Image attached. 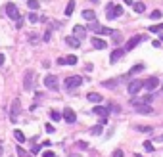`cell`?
<instances>
[{
  "label": "cell",
  "mask_w": 163,
  "mask_h": 157,
  "mask_svg": "<svg viewBox=\"0 0 163 157\" xmlns=\"http://www.w3.org/2000/svg\"><path fill=\"white\" fill-rule=\"evenodd\" d=\"M133 8H134V12H136V14H142V12H144V10H146V6H144L142 2H136V4H134Z\"/></svg>",
  "instance_id": "7402d4cb"
},
{
  "label": "cell",
  "mask_w": 163,
  "mask_h": 157,
  "mask_svg": "<svg viewBox=\"0 0 163 157\" xmlns=\"http://www.w3.org/2000/svg\"><path fill=\"white\" fill-rule=\"evenodd\" d=\"M38 19H40V17H38L37 14H29V21H31V23H37Z\"/></svg>",
  "instance_id": "f546056e"
},
{
  "label": "cell",
  "mask_w": 163,
  "mask_h": 157,
  "mask_svg": "<svg viewBox=\"0 0 163 157\" xmlns=\"http://www.w3.org/2000/svg\"><path fill=\"white\" fill-rule=\"evenodd\" d=\"M50 35H52V31H50V29H46V33H44V38H42V40H44V42H48V40H50Z\"/></svg>",
  "instance_id": "1f68e13d"
},
{
  "label": "cell",
  "mask_w": 163,
  "mask_h": 157,
  "mask_svg": "<svg viewBox=\"0 0 163 157\" xmlns=\"http://www.w3.org/2000/svg\"><path fill=\"white\" fill-rule=\"evenodd\" d=\"M83 17H84L86 21H90V23H94V21H96V14L92 12V10H84V12H83Z\"/></svg>",
  "instance_id": "ac0fdd59"
},
{
  "label": "cell",
  "mask_w": 163,
  "mask_h": 157,
  "mask_svg": "<svg viewBox=\"0 0 163 157\" xmlns=\"http://www.w3.org/2000/svg\"><path fill=\"white\" fill-rule=\"evenodd\" d=\"M142 69H144V65H142V63H138V65H134L133 69L129 71V75H134V73H138V71H142Z\"/></svg>",
  "instance_id": "d4e9b609"
},
{
  "label": "cell",
  "mask_w": 163,
  "mask_h": 157,
  "mask_svg": "<svg viewBox=\"0 0 163 157\" xmlns=\"http://www.w3.org/2000/svg\"><path fill=\"white\" fill-rule=\"evenodd\" d=\"M117 83H119V81H104L102 84H104V86H110V88H111V86H115Z\"/></svg>",
  "instance_id": "4dcf8cb0"
},
{
  "label": "cell",
  "mask_w": 163,
  "mask_h": 157,
  "mask_svg": "<svg viewBox=\"0 0 163 157\" xmlns=\"http://www.w3.org/2000/svg\"><path fill=\"white\" fill-rule=\"evenodd\" d=\"M92 46H94L96 50H104V48L107 46V42H106L104 38H98V37H92Z\"/></svg>",
  "instance_id": "2e32d148"
},
{
  "label": "cell",
  "mask_w": 163,
  "mask_h": 157,
  "mask_svg": "<svg viewBox=\"0 0 163 157\" xmlns=\"http://www.w3.org/2000/svg\"><path fill=\"white\" fill-rule=\"evenodd\" d=\"M6 16L10 17V19H16V21H19L21 19V14H19V10H17V6L16 4H6Z\"/></svg>",
  "instance_id": "5b68a950"
},
{
  "label": "cell",
  "mask_w": 163,
  "mask_h": 157,
  "mask_svg": "<svg viewBox=\"0 0 163 157\" xmlns=\"http://www.w3.org/2000/svg\"><path fill=\"white\" fill-rule=\"evenodd\" d=\"M0 153H2V144H0Z\"/></svg>",
  "instance_id": "7bdbcfd3"
},
{
  "label": "cell",
  "mask_w": 163,
  "mask_h": 157,
  "mask_svg": "<svg viewBox=\"0 0 163 157\" xmlns=\"http://www.w3.org/2000/svg\"><path fill=\"white\" fill-rule=\"evenodd\" d=\"M14 136H16V140H17L19 144L25 142V136H23V132H21V130H14Z\"/></svg>",
  "instance_id": "44dd1931"
},
{
  "label": "cell",
  "mask_w": 163,
  "mask_h": 157,
  "mask_svg": "<svg viewBox=\"0 0 163 157\" xmlns=\"http://www.w3.org/2000/svg\"><path fill=\"white\" fill-rule=\"evenodd\" d=\"M27 157H31V155H27Z\"/></svg>",
  "instance_id": "f6af8a7d"
},
{
  "label": "cell",
  "mask_w": 163,
  "mask_h": 157,
  "mask_svg": "<svg viewBox=\"0 0 163 157\" xmlns=\"http://www.w3.org/2000/svg\"><path fill=\"white\" fill-rule=\"evenodd\" d=\"M61 115H63V121H67V123H75V121H77V113H75L71 107H65Z\"/></svg>",
  "instance_id": "8fae6325"
},
{
  "label": "cell",
  "mask_w": 163,
  "mask_h": 157,
  "mask_svg": "<svg viewBox=\"0 0 163 157\" xmlns=\"http://www.w3.org/2000/svg\"><path fill=\"white\" fill-rule=\"evenodd\" d=\"M58 63L60 65H75L77 63V56H65V58H60Z\"/></svg>",
  "instance_id": "9a60e30c"
},
{
  "label": "cell",
  "mask_w": 163,
  "mask_h": 157,
  "mask_svg": "<svg viewBox=\"0 0 163 157\" xmlns=\"http://www.w3.org/2000/svg\"><path fill=\"white\" fill-rule=\"evenodd\" d=\"M150 31H152V33H161V31H163V23H157V25H152V27H150Z\"/></svg>",
  "instance_id": "484cf974"
},
{
  "label": "cell",
  "mask_w": 163,
  "mask_h": 157,
  "mask_svg": "<svg viewBox=\"0 0 163 157\" xmlns=\"http://www.w3.org/2000/svg\"><path fill=\"white\" fill-rule=\"evenodd\" d=\"M33 83H35V71H33V69H27V71H25V78H23L25 90H33Z\"/></svg>",
  "instance_id": "52a82bcc"
},
{
  "label": "cell",
  "mask_w": 163,
  "mask_h": 157,
  "mask_svg": "<svg viewBox=\"0 0 163 157\" xmlns=\"http://www.w3.org/2000/svg\"><path fill=\"white\" fill-rule=\"evenodd\" d=\"M148 16H150V19H154V21H156V19H161V16H163V14L159 12V10H154V12L148 14Z\"/></svg>",
  "instance_id": "603a6c76"
},
{
  "label": "cell",
  "mask_w": 163,
  "mask_h": 157,
  "mask_svg": "<svg viewBox=\"0 0 163 157\" xmlns=\"http://www.w3.org/2000/svg\"><path fill=\"white\" fill-rule=\"evenodd\" d=\"M157 86H159V78H157V77H150L148 81H144V88H146V90H150V92H154Z\"/></svg>",
  "instance_id": "9c48e42d"
},
{
  "label": "cell",
  "mask_w": 163,
  "mask_h": 157,
  "mask_svg": "<svg viewBox=\"0 0 163 157\" xmlns=\"http://www.w3.org/2000/svg\"><path fill=\"white\" fill-rule=\"evenodd\" d=\"M113 157H123V151H121V150H115V151H113Z\"/></svg>",
  "instance_id": "836d02e7"
},
{
  "label": "cell",
  "mask_w": 163,
  "mask_h": 157,
  "mask_svg": "<svg viewBox=\"0 0 163 157\" xmlns=\"http://www.w3.org/2000/svg\"><path fill=\"white\" fill-rule=\"evenodd\" d=\"M161 40H163V35H161Z\"/></svg>",
  "instance_id": "ee69618b"
},
{
  "label": "cell",
  "mask_w": 163,
  "mask_h": 157,
  "mask_svg": "<svg viewBox=\"0 0 163 157\" xmlns=\"http://www.w3.org/2000/svg\"><path fill=\"white\" fill-rule=\"evenodd\" d=\"M133 105H134L136 113H142V115H150L152 111H154V107H152L150 104H146V102H133Z\"/></svg>",
  "instance_id": "3957f363"
},
{
  "label": "cell",
  "mask_w": 163,
  "mask_h": 157,
  "mask_svg": "<svg viewBox=\"0 0 163 157\" xmlns=\"http://www.w3.org/2000/svg\"><path fill=\"white\" fill-rule=\"evenodd\" d=\"M79 148H83V150H84V148H88V144H86V142H79Z\"/></svg>",
  "instance_id": "8d00e7d4"
},
{
  "label": "cell",
  "mask_w": 163,
  "mask_h": 157,
  "mask_svg": "<svg viewBox=\"0 0 163 157\" xmlns=\"http://www.w3.org/2000/svg\"><path fill=\"white\" fill-rule=\"evenodd\" d=\"M73 37L79 38V40H83V38L86 37V29H84L83 25H75V27H73Z\"/></svg>",
  "instance_id": "7c38bea8"
},
{
  "label": "cell",
  "mask_w": 163,
  "mask_h": 157,
  "mask_svg": "<svg viewBox=\"0 0 163 157\" xmlns=\"http://www.w3.org/2000/svg\"><path fill=\"white\" fill-rule=\"evenodd\" d=\"M65 44H69L71 48H79L81 46V40L75 38V37H67V38H65Z\"/></svg>",
  "instance_id": "e0dca14e"
},
{
  "label": "cell",
  "mask_w": 163,
  "mask_h": 157,
  "mask_svg": "<svg viewBox=\"0 0 163 157\" xmlns=\"http://www.w3.org/2000/svg\"><path fill=\"white\" fill-rule=\"evenodd\" d=\"M46 132H54V127L52 125H46Z\"/></svg>",
  "instance_id": "74e56055"
},
{
  "label": "cell",
  "mask_w": 163,
  "mask_h": 157,
  "mask_svg": "<svg viewBox=\"0 0 163 157\" xmlns=\"http://www.w3.org/2000/svg\"><path fill=\"white\" fill-rule=\"evenodd\" d=\"M86 98H88V102H92V104H100L102 102V96L98 94V92H90Z\"/></svg>",
  "instance_id": "d6986e66"
},
{
  "label": "cell",
  "mask_w": 163,
  "mask_h": 157,
  "mask_svg": "<svg viewBox=\"0 0 163 157\" xmlns=\"http://www.w3.org/2000/svg\"><path fill=\"white\" fill-rule=\"evenodd\" d=\"M17 155H19V157H27V155H25V150H23V148H17Z\"/></svg>",
  "instance_id": "d6a6232c"
},
{
  "label": "cell",
  "mask_w": 163,
  "mask_h": 157,
  "mask_svg": "<svg viewBox=\"0 0 163 157\" xmlns=\"http://www.w3.org/2000/svg\"><path fill=\"white\" fill-rule=\"evenodd\" d=\"M152 46H154V48H159L161 42H159V40H154V42H152Z\"/></svg>",
  "instance_id": "d590c367"
},
{
  "label": "cell",
  "mask_w": 163,
  "mask_h": 157,
  "mask_svg": "<svg viewBox=\"0 0 163 157\" xmlns=\"http://www.w3.org/2000/svg\"><path fill=\"white\" fill-rule=\"evenodd\" d=\"M19 113H21V102H19V98H16L12 102V109H10V119H12V123H16Z\"/></svg>",
  "instance_id": "8992f818"
},
{
  "label": "cell",
  "mask_w": 163,
  "mask_h": 157,
  "mask_svg": "<svg viewBox=\"0 0 163 157\" xmlns=\"http://www.w3.org/2000/svg\"><path fill=\"white\" fill-rule=\"evenodd\" d=\"M4 60H6V58H4V54H0V65L4 63Z\"/></svg>",
  "instance_id": "f35d334b"
},
{
  "label": "cell",
  "mask_w": 163,
  "mask_h": 157,
  "mask_svg": "<svg viewBox=\"0 0 163 157\" xmlns=\"http://www.w3.org/2000/svg\"><path fill=\"white\" fill-rule=\"evenodd\" d=\"M50 117H52L54 121H60V119H61L63 115H61V113H58V111H56V109H54V111H52V113H50Z\"/></svg>",
  "instance_id": "4316f807"
},
{
  "label": "cell",
  "mask_w": 163,
  "mask_h": 157,
  "mask_svg": "<svg viewBox=\"0 0 163 157\" xmlns=\"http://www.w3.org/2000/svg\"><path fill=\"white\" fill-rule=\"evenodd\" d=\"M142 88H144V81H140V78H134V81H130V83H129L127 90H129L130 96H134V94H138L140 90H142Z\"/></svg>",
  "instance_id": "7a4b0ae2"
},
{
  "label": "cell",
  "mask_w": 163,
  "mask_h": 157,
  "mask_svg": "<svg viewBox=\"0 0 163 157\" xmlns=\"http://www.w3.org/2000/svg\"><path fill=\"white\" fill-rule=\"evenodd\" d=\"M42 157H56V153H54V151H44V155H42Z\"/></svg>",
  "instance_id": "e575fe53"
},
{
  "label": "cell",
  "mask_w": 163,
  "mask_h": 157,
  "mask_svg": "<svg viewBox=\"0 0 163 157\" xmlns=\"http://www.w3.org/2000/svg\"><path fill=\"white\" fill-rule=\"evenodd\" d=\"M69 157H81V155H79V153H71Z\"/></svg>",
  "instance_id": "60d3db41"
},
{
  "label": "cell",
  "mask_w": 163,
  "mask_h": 157,
  "mask_svg": "<svg viewBox=\"0 0 163 157\" xmlns=\"http://www.w3.org/2000/svg\"><path fill=\"white\" fill-rule=\"evenodd\" d=\"M144 150H146V151H154V144H152L150 140H146V142H144Z\"/></svg>",
  "instance_id": "83f0119b"
},
{
  "label": "cell",
  "mask_w": 163,
  "mask_h": 157,
  "mask_svg": "<svg viewBox=\"0 0 163 157\" xmlns=\"http://www.w3.org/2000/svg\"><path fill=\"white\" fill-rule=\"evenodd\" d=\"M90 132L94 134V136H98V134H102V125H96V127H94Z\"/></svg>",
  "instance_id": "f1b7e54d"
},
{
  "label": "cell",
  "mask_w": 163,
  "mask_h": 157,
  "mask_svg": "<svg viewBox=\"0 0 163 157\" xmlns=\"http://www.w3.org/2000/svg\"><path fill=\"white\" fill-rule=\"evenodd\" d=\"M140 40H144V37H142V35H134L133 38H129V40H127V44H125V52L136 48V44H138Z\"/></svg>",
  "instance_id": "ba28073f"
},
{
  "label": "cell",
  "mask_w": 163,
  "mask_h": 157,
  "mask_svg": "<svg viewBox=\"0 0 163 157\" xmlns=\"http://www.w3.org/2000/svg\"><path fill=\"white\" fill-rule=\"evenodd\" d=\"M81 84H83V77H79V75H73V77L65 78V88H67V90H73V88H77Z\"/></svg>",
  "instance_id": "277c9868"
},
{
  "label": "cell",
  "mask_w": 163,
  "mask_h": 157,
  "mask_svg": "<svg viewBox=\"0 0 163 157\" xmlns=\"http://www.w3.org/2000/svg\"><path fill=\"white\" fill-rule=\"evenodd\" d=\"M121 14H123V8H121V6H115V4H111V2L106 6V17H107V19H115V17H119Z\"/></svg>",
  "instance_id": "6da1fadb"
},
{
  "label": "cell",
  "mask_w": 163,
  "mask_h": 157,
  "mask_svg": "<svg viewBox=\"0 0 163 157\" xmlns=\"http://www.w3.org/2000/svg\"><path fill=\"white\" fill-rule=\"evenodd\" d=\"M44 84L52 90H58V77L56 75H46L44 77Z\"/></svg>",
  "instance_id": "30bf717a"
},
{
  "label": "cell",
  "mask_w": 163,
  "mask_h": 157,
  "mask_svg": "<svg viewBox=\"0 0 163 157\" xmlns=\"http://www.w3.org/2000/svg\"><path fill=\"white\" fill-rule=\"evenodd\" d=\"M92 111H94L96 115H100L102 119H106V117H107V113H110V107H107V105H94V109H92Z\"/></svg>",
  "instance_id": "5bb4252c"
},
{
  "label": "cell",
  "mask_w": 163,
  "mask_h": 157,
  "mask_svg": "<svg viewBox=\"0 0 163 157\" xmlns=\"http://www.w3.org/2000/svg\"><path fill=\"white\" fill-rule=\"evenodd\" d=\"M73 10H75V0H69L67 6H65V16H71Z\"/></svg>",
  "instance_id": "ffe728a7"
},
{
  "label": "cell",
  "mask_w": 163,
  "mask_h": 157,
  "mask_svg": "<svg viewBox=\"0 0 163 157\" xmlns=\"http://www.w3.org/2000/svg\"><path fill=\"white\" fill-rule=\"evenodd\" d=\"M123 56H125V48H117V50H113V52H111L110 61H111V63H117L119 60L123 58Z\"/></svg>",
  "instance_id": "4fadbf2b"
},
{
  "label": "cell",
  "mask_w": 163,
  "mask_h": 157,
  "mask_svg": "<svg viewBox=\"0 0 163 157\" xmlns=\"http://www.w3.org/2000/svg\"><path fill=\"white\" fill-rule=\"evenodd\" d=\"M123 2H125V4H130V6H134V4H133V0H123Z\"/></svg>",
  "instance_id": "ab89813d"
},
{
  "label": "cell",
  "mask_w": 163,
  "mask_h": 157,
  "mask_svg": "<svg viewBox=\"0 0 163 157\" xmlns=\"http://www.w3.org/2000/svg\"><path fill=\"white\" fill-rule=\"evenodd\" d=\"M27 6H29L31 10H37V8L40 6V2H38V0H27Z\"/></svg>",
  "instance_id": "cb8c5ba5"
},
{
  "label": "cell",
  "mask_w": 163,
  "mask_h": 157,
  "mask_svg": "<svg viewBox=\"0 0 163 157\" xmlns=\"http://www.w3.org/2000/svg\"><path fill=\"white\" fill-rule=\"evenodd\" d=\"M90 2H94V4H98V0H90Z\"/></svg>",
  "instance_id": "b9f144b4"
}]
</instances>
